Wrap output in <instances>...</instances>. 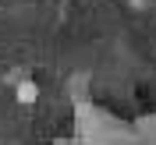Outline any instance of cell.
Instances as JSON below:
<instances>
[{
	"mask_svg": "<svg viewBox=\"0 0 156 145\" xmlns=\"http://www.w3.org/2000/svg\"><path fill=\"white\" fill-rule=\"evenodd\" d=\"M14 99H18L21 106H32L39 99V85L32 81V78H25V81H18V88H14Z\"/></svg>",
	"mask_w": 156,
	"mask_h": 145,
	"instance_id": "1",
	"label": "cell"
},
{
	"mask_svg": "<svg viewBox=\"0 0 156 145\" xmlns=\"http://www.w3.org/2000/svg\"><path fill=\"white\" fill-rule=\"evenodd\" d=\"M131 4H135V7H138V4H146V0H131Z\"/></svg>",
	"mask_w": 156,
	"mask_h": 145,
	"instance_id": "2",
	"label": "cell"
}]
</instances>
